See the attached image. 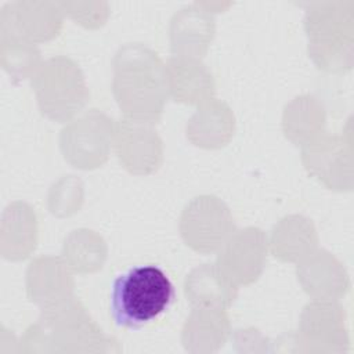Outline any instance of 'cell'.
Instances as JSON below:
<instances>
[{
    "label": "cell",
    "instance_id": "52a82bcc",
    "mask_svg": "<svg viewBox=\"0 0 354 354\" xmlns=\"http://www.w3.org/2000/svg\"><path fill=\"white\" fill-rule=\"evenodd\" d=\"M169 93L185 104H198L209 100L214 91L212 73L195 58H171L166 66Z\"/></svg>",
    "mask_w": 354,
    "mask_h": 354
},
{
    "label": "cell",
    "instance_id": "5b68a950",
    "mask_svg": "<svg viewBox=\"0 0 354 354\" xmlns=\"http://www.w3.org/2000/svg\"><path fill=\"white\" fill-rule=\"evenodd\" d=\"M267 257V239L261 230L238 231L225 243L216 266L228 282L238 288L259 278Z\"/></svg>",
    "mask_w": 354,
    "mask_h": 354
},
{
    "label": "cell",
    "instance_id": "3957f363",
    "mask_svg": "<svg viewBox=\"0 0 354 354\" xmlns=\"http://www.w3.org/2000/svg\"><path fill=\"white\" fill-rule=\"evenodd\" d=\"M35 90L41 112L54 120L69 119L87 98L80 69L62 57L51 58L41 66L35 79Z\"/></svg>",
    "mask_w": 354,
    "mask_h": 354
},
{
    "label": "cell",
    "instance_id": "7a4b0ae2",
    "mask_svg": "<svg viewBox=\"0 0 354 354\" xmlns=\"http://www.w3.org/2000/svg\"><path fill=\"white\" fill-rule=\"evenodd\" d=\"M173 299V283L160 267L137 266L113 281L112 317L118 326L140 328L163 314Z\"/></svg>",
    "mask_w": 354,
    "mask_h": 354
},
{
    "label": "cell",
    "instance_id": "8992f818",
    "mask_svg": "<svg viewBox=\"0 0 354 354\" xmlns=\"http://www.w3.org/2000/svg\"><path fill=\"white\" fill-rule=\"evenodd\" d=\"M296 343L307 346L311 343L308 351H314L315 346H318L315 351H346L348 339L342 308L325 301L307 304L301 314Z\"/></svg>",
    "mask_w": 354,
    "mask_h": 354
},
{
    "label": "cell",
    "instance_id": "277c9868",
    "mask_svg": "<svg viewBox=\"0 0 354 354\" xmlns=\"http://www.w3.org/2000/svg\"><path fill=\"white\" fill-rule=\"evenodd\" d=\"M113 131L109 119L94 109L61 131V149L65 159L76 167H97L108 156Z\"/></svg>",
    "mask_w": 354,
    "mask_h": 354
},
{
    "label": "cell",
    "instance_id": "6da1fadb",
    "mask_svg": "<svg viewBox=\"0 0 354 354\" xmlns=\"http://www.w3.org/2000/svg\"><path fill=\"white\" fill-rule=\"evenodd\" d=\"M113 94L127 119L153 123L167 101V72L156 53L141 46H123L115 57Z\"/></svg>",
    "mask_w": 354,
    "mask_h": 354
},
{
    "label": "cell",
    "instance_id": "ba28073f",
    "mask_svg": "<svg viewBox=\"0 0 354 354\" xmlns=\"http://www.w3.org/2000/svg\"><path fill=\"white\" fill-rule=\"evenodd\" d=\"M187 300L194 308H227L236 297L238 288L225 279L216 264L192 270L184 283Z\"/></svg>",
    "mask_w": 354,
    "mask_h": 354
},
{
    "label": "cell",
    "instance_id": "9c48e42d",
    "mask_svg": "<svg viewBox=\"0 0 354 354\" xmlns=\"http://www.w3.org/2000/svg\"><path fill=\"white\" fill-rule=\"evenodd\" d=\"M230 322L224 310L194 308L183 328V344L187 351H214L224 344Z\"/></svg>",
    "mask_w": 354,
    "mask_h": 354
}]
</instances>
